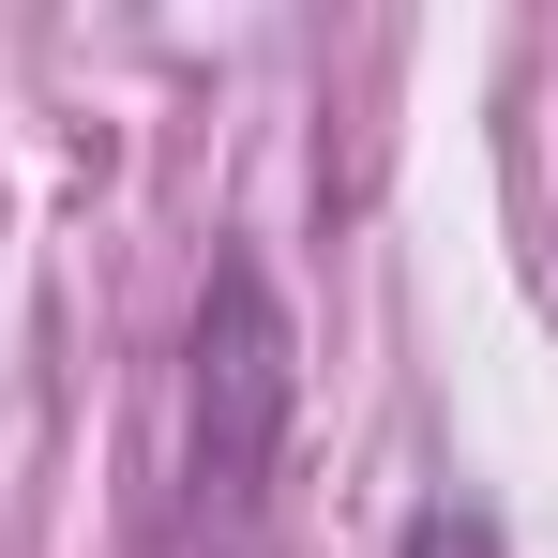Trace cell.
I'll list each match as a JSON object with an SVG mask.
<instances>
[{
  "label": "cell",
  "mask_w": 558,
  "mask_h": 558,
  "mask_svg": "<svg viewBox=\"0 0 558 558\" xmlns=\"http://www.w3.org/2000/svg\"><path fill=\"white\" fill-rule=\"evenodd\" d=\"M287 302L257 257H227L196 302V377H182V498L211 558H257L272 529V468H287Z\"/></svg>",
  "instance_id": "cell-1"
}]
</instances>
